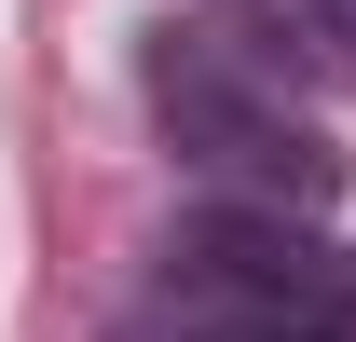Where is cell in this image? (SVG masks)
Wrapping results in <instances>:
<instances>
[{"instance_id":"obj_2","label":"cell","mask_w":356,"mask_h":342,"mask_svg":"<svg viewBox=\"0 0 356 342\" xmlns=\"http://www.w3.org/2000/svg\"><path fill=\"white\" fill-rule=\"evenodd\" d=\"M151 137L206 178L220 206H343V137L302 110V69H274L233 14H192V28H151Z\"/></svg>"},{"instance_id":"obj_1","label":"cell","mask_w":356,"mask_h":342,"mask_svg":"<svg viewBox=\"0 0 356 342\" xmlns=\"http://www.w3.org/2000/svg\"><path fill=\"white\" fill-rule=\"evenodd\" d=\"M124 342H356V233L315 206H206L151 247Z\"/></svg>"},{"instance_id":"obj_3","label":"cell","mask_w":356,"mask_h":342,"mask_svg":"<svg viewBox=\"0 0 356 342\" xmlns=\"http://www.w3.org/2000/svg\"><path fill=\"white\" fill-rule=\"evenodd\" d=\"M220 14L274 55V69H302V83H356V0H220Z\"/></svg>"}]
</instances>
